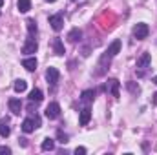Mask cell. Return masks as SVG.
<instances>
[{
    "mask_svg": "<svg viewBox=\"0 0 157 155\" xmlns=\"http://www.w3.org/2000/svg\"><path fill=\"white\" fill-rule=\"evenodd\" d=\"M46 2H55V0H46Z\"/></svg>",
    "mask_w": 157,
    "mask_h": 155,
    "instance_id": "obj_29",
    "label": "cell"
},
{
    "mask_svg": "<svg viewBox=\"0 0 157 155\" xmlns=\"http://www.w3.org/2000/svg\"><path fill=\"white\" fill-rule=\"evenodd\" d=\"M39 126H40L39 119H26V120L22 122V130H24V133H31V131H35V128H39Z\"/></svg>",
    "mask_w": 157,
    "mask_h": 155,
    "instance_id": "obj_2",
    "label": "cell"
},
{
    "mask_svg": "<svg viewBox=\"0 0 157 155\" xmlns=\"http://www.w3.org/2000/svg\"><path fill=\"white\" fill-rule=\"evenodd\" d=\"M9 133H11V128L7 126V120H2L0 122V135L2 137H7Z\"/></svg>",
    "mask_w": 157,
    "mask_h": 155,
    "instance_id": "obj_21",
    "label": "cell"
},
{
    "mask_svg": "<svg viewBox=\"0 0 157 155\" xmlns=\"http://www.w3.org/2000/svg\"><path fill=\"white\" fill-rule=\"evenodd\" d=\"M9 110H11V113L18 115L20 110H22V102H20L18 99H9Z\"/></svg>",
    "mask_w": 157,
    "mask_h": 155,
    "instance_id": "obj_10",
    "label": "cell"
},
{
    "mask_svg": "<svg viewBox=\"0 0 157 155\" xmlns=\"http://www.w3.org/2000/svg\"><path fill=\"white\" fill-rule=\"evenodd\" d=\"M152 102L157 106V93H154V97H152Z\"/></svg>",
    "mask_w": 157,
    "mask_h": 155,
    "instance_id": "obj_26",
    "label": "cell"
},
{
    "mask_svg": "<svg viewBox=\"0 0 157 155\" xmlns=\"http://www.w3.org/2000/svg\"><path fill=\"white\" fill-rule=\"evenodd\" d=\"M126 86H128V89H130L132 93H139V91H141V88H139V86H137L135 82H128Z\"/></svg>",
    "mask_w": 157,
    "mask_h": 155,
    "instance_id": "obj_22",
    "label": "cell"
},
{
    "mask_svg": "<svg viewBox=\"0 0 157 155\" xmlns=\"http://www.w3.org/2000/svg\"><path fill=\"white\" fill-rule=\"evenodd\" d=\"M2 6H4V0H0V7H2Z\"/></svg>",
    "mask_w": 157,
    "mask_h": 155,
    "instance_id": "obj_27",
    "label": "cell"
},
{
    "mask_svg": "<svg viewBox=\"0 0 157 155\" xmlns=\"http://www.w3.org/2000/svg\"><path fill=\"white\" fill-rule=\"evenodd\" d=\"M148 33H150V28H148V24H137L135 26V29H133V35H135V39L137 40H143L148 37Z\"/></svg>",
    "mask_w": 157,
    "mask_h": 155,
    "instance_id": "obj_1",
    "label": "cell"
},
{
    "mask_svg": "<svg viewBox=\"0 0 157 155\" xmlns=\"http://www.w3.org/2000/svg\"><path fill=\"white\" fill-rule=\"evenodd\" d=\"M53 148H55V141L49 139V137H46V139L42 141V150H44V152H51Z\"/></svg>",
    "mask_w": 157,
    "mask_h": 155,
    "instance_id": "obj_17",
    "label": "cell"
},
{
    "mask_svg": "<svg viewBox=\"0 0 157 155\" xmlns=\"http://www.w3.org/2000/svg\"><path fill=\"white\" fill-rule=\"evenodd\" d=\"M106 51H108V53H110L112 57H115L117 53H121V40H113V42L110 44V47H108Z\"/></svg>",
    "mask_w": 157,
    "mask_h": 155,
    "instance_id": "obj_14",
    "label": "cell"
},
{
    "mask_svg": "<svg viewBox=\"0 0 157 155\" xmlns=\"http://www.w3.org/2000/svg\"><path fill=\"white\" fill-rule=\"evenodd\" d=\"M17 7H18L20 13H28L31 9V0H18L17 2Z\"/></svg>",
    "mask_w": 157,
    "mask_h": 155,
    "instance_id": "obj_13",
    "label": "cell"
},
{
    "mask_svg": "<svg viewBox=\"0 0 157 155\" xmlns=\"http://www.w3.org/2000/svg\"><path fill=\"white\" fill-rule=\"evenodd\" d=\"M150 62H152L150 53H143V55L137 59V68H148V66H150Z\"/></svg>",
    "mask_w": 157,
    "mask_h": 155,
    "instance_id": "obj_8",
    "label": "cell"
},
{
    "mask_svg": "<svg viewBox=\"0 0 157 155\" xmlns=\"http://www.w3.org/2000/svg\"><path fill=\"white\" fill-rule=\"evenodd\" d=\"M9 153H11V150L7 146H0V155H9Z\"/></svg>",
    "mask_w": 157,
    "mask_h": 155,
    "instance_id": "obj_24",
    "label": "cell"
},
{
    "mask_svg": "<svg viewBox=\"0 0 157 155\" xmlns=\"http://www.w3.org/2000/svg\"><path fill=\"white\" fill-rule=\"evenodd\" d=\"M119 88H121V82H119L117 78H110V80L106 82V89H108L115 99H119Z\"/></svg>",
    "mask_w": 157,
    "mask_h": 155,
    "instance_id": "obj_4",
    "label": "cell"
},
{
    "mask_svg": "<svg viewBox=\"0 0 157 155\" xmlns=\"http://www.w3.org/2000/svg\"><path fill=\"white\" fill-rule=\"evenodd\" d=\"M75 153H77V155H84V153H86V148H84V146H78L77 150H75Z\"/></svg>",
    "mask_w": 157,
    "mask_h": 155,
    "instance_id": "obj_25",
    "label": "cell"
},
{
    "mask_svg": "<svg viewBox=\"0 0 157 155\" xmlns=\"http://www.w3.org/2000/svg\"><path fill=\"white\" fill-rule=\"evenodd\" d=\"M44 113H46L48 119H57V117L60 115V106H59L57 102H51V104L46 108V112H44Z\"/></svg>",
    "mask_w": 157,
    "mask_h": 155,
    "instance_id": "obj_5",
    "label": "cell"
},
{
    "mask_svg": "<svg viewBox=\"0 0 157 155\" xmlns=\"http://www.w3.org/2000/svg\"><path fill=\"white\" fill-rule=\"evenodd\" d=\"M42 99H44V97H42V91H40V89H33V91L29 93V100H31V102H40Z\"/></svg>",
    "mask_w": 157,
    "mask_h": 155,
    "instance_id": "obj_19",
    "label": "cell"
},
{
    "mask_svg": "<svg viewBox=\"0 0 157 155\" xmlns=\"http://www.w3.org/2000/svg\"><path fill=\"white\" fill-rule=\"evenodd\" d=\"M49 24H51V28H53L55 31H60V29L64 28V18H62V15H53V17H49Z\"/></svg>",
    "mask_w": 157,
    "mask_h": 155,
    "instance_id": "obj_7",
    "label": "cell"
},
{
    "mask_svg": "<svg viewBox=\"0 0 157 155\" xmlns=\"http://www.w3.org/2000/svg\"><path fill=\"white\" fill-rule=\"evenodd\" d=\"M22 66H24L28 71H35V70H37V59H35V57H28V59L22 60Z\"/></svg>",
    "mask_w": 157,
    "mask_h": 155,
    "instance_id": "obj_9",
    "label": "cell"
},
{
    "mask_svg": "<svg viewBox=\"0 0 157 155\" xmlns=\"http://www.w3.org/2000/svg\"><path fill=\"white\" fill-rule=\"evenodd\" d=\"M26 28H28V31H29V35H31V37L37 33V22H35L33 18H29V20L26 22Z\"/></svg>",
    "mask_w": 157,
    "mask_h": 155,
    "instance_id": "obj_20",
    "label": "cell"
},
{
    "mask_svg": "<svg viewBox=\"0 0 157 155\" xmlns=\"http://www.w3.org/2000/svg\"><path fill=\"white\" fill-rule=\"evenodd\" d=\"M80 37H82V31H80L78 28L71 29V31H70V35H68V39L71 40V42H77V40H80Z\"/></svg>",
    "mask_w": 157,
    "mask_h": 155,
    "instance_id": "obj_18",
    "label": "cell"
},
{
    "mask_svg": "<svg viewBox=\"0 0 157 155\" xmlns=\"http://www.w3.org/2000/svg\"><path fill=\"white\" fill-rule=\"evenodd\" d=\"M53 49H55V53H57L59 57H62V55H64V44H62V40H60V39L53 40Z\"/></svg>",
    "mask_w": 157,
    "mask_h": 155,
    "instance_id": "obj_16",
    "label": "cell"
},
{
    "mask_svg": "<svg viewBox=\"0 0 157 155\" xmlns=\"http://www.w3.org/2000/svg\"><path fill=\"white\" fill-rule=\"evenodd\" d=\"M13 88H15V91H17V93H22V91H26V88H28V82H26L24 78H18V80H15Z\"/></svg>",
    "mask_w": 157,
    "mask_h": 155,
    "instance_id": "obj_15",
    "label": "cell"
},
{
    "mask_svg": "<svg viewBox=\"0 0 157 155\" xmlns=\"http://www.w3.org/2000/svg\"><path fill=\"white\" fill-rule=\"evenodd\" d=\"M37 49H39V44L33 39H28L24 42V46H22V53H26V55H31V53H35Z\"/></svg>",
    "mask_w": 157,
    "mask_h": 155,
    "instance_id": "obj_6",
    "label": "cell"
},
{
    "mask_svg": "<svg viewBox=\"0 0 157 155\" xmlns=\"http://www.w3.org/2000/svg\"><path fill=\"white\" fill-rule=\"evenodd\" d=\"M154 82H155V84H157V75H155V77H154Z\"/></svg>",
    "mask_w": 157,
    "mask_h": 155,
    "instance_id": "obj_28",
    "label": "cell"
},
{
    "mask_svg": "<svg viewBox=\"0 0 157 155\" xmlns=\"http://www.w3.org/2000/svg\"><path fill=\"white\" fill-rule=\"evenodd\" d=\"M90 119H91V110H90V108H84V110L80 112V119H78L80 126H86V124L90 122Z\"/></svg>",
    "mask_w": 157,
    "mask_h": 155,
    "instance_id": "obj_11",
    "label": "cell"
},
{
    "mask_svg": "<svg viewBox=\"0 0 157 155\" xmlns=\"http://www.w3.org/2000/svg\"><path fill=\"white\" fill-rule=\"evenodd\" d=\"M93 99H95V91H93V89H86V91H82V95H80V100L86 102V104H90Z\"/></svg>",
    "mask_w": 157,
    "mask_h": 155,
    "instance_id": "obj_12",
    "label": "cell"
},
{
    "mask_svg": "<svg viewBox=\"0 0 157 155\" xmlns=\"http://www.w3.org/2000/svg\"><path fill=\"white\" fill-rule=\"evenodd\" d=\"M59 77H60V73H59V70L57 68H48L46 70V80H48V84H57L59 82Z\"/></svg>",
    "mask_w": 157,
    "mask_h": 155,
    "instance_id": "obj_3",
    "label": "cell"
},
{
    "mask_svg": "<svg viewBox=\"0 0 157 155\" xmlns=\"http://www.w3.org/2000/svg\"><path fill=\"white\" fill-rule=\"evenodd\" d=\"M57 137H59V141H60L62 144H66V142H68V135H66V133H62V131H59V133H57Z\"/></svg>",
    "mask_w": 157,
    "mask_h": 155,
    "instance_id": "obj_23",
    "label": "cell"
}]
</instances>
